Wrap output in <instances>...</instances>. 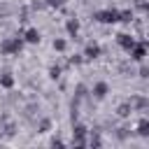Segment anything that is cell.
<instances>
[{"instance_id": "obj_1", "label": "cell", "mask_w": 149, "mask_h": 149, "mask_svg": "<svg viewBox=\"0 0 149 149\" xmlns=\"http://www.w3.org/2000/svg\"><path fill=\"white\" fill-rule=\"evenodd\" d=\"M28 40H30V42H37V33H35V30H28Z\"/></svg>"}]
</instances>
